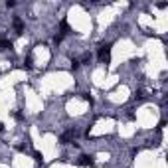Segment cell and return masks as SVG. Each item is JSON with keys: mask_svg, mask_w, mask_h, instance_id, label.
<instances>
[{"mask_svg": "<svg viewBox=\"0 0 168 168\" xmlns=\"http://www.w3.org/2000/svg\"><path fill=\"white\" fill-rule=\"evenodd\" d=\"M109 57H111V47H109V46H103V47L99 50V60L107 63V61H109Z\"/></svg>", "mask_w": 168, "mask_h": 168, "instance_id": "6da1fadb", "label": "cell"}, {"mask_svg": "<svg viewBox=\"0 0 168 168\" xmlns=\"http://www.w3.org/2000/svg\"><path fill=\"white\" fill-rule=\"evenodd\" d=\"M81 164H83V166H91V164H93V160H91L89 156H81Z\"/></svg>", "mask_w": 168, "mask_h": 168, "instance_id": "7a4b0ae2", "label": "cell"}]
</instances>
